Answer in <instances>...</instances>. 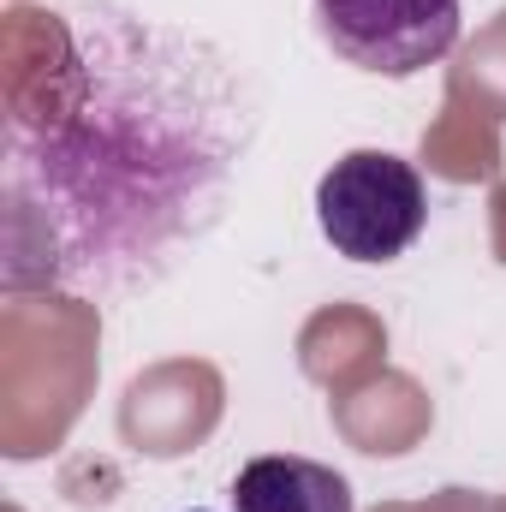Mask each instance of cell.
<instances>
[{"label": "cell", "instance_id": "obj_2", "mask_svg": "<svg viewBox=\"0 0 506 512\" xmlns=\"http://www.w3.org/2000/svg\"><path fill=\"white\" fill-rule=\"evenodd\" d=\"M334 54L381 78H411L453 54L459 0H316Z\"/></svg>", "mask_w": 506, "mask_h": 512}, {"label": "cell", "instance_id": "obj_3", "mask_svg": "<svg viewBox=\"0 0 506 512\" xmlns=\"http://www.w3.org/2000/svg\"><path fill=\"white\" fill-rule=\"evenodd\" d=\"M233 512H352V489L316 459L268 453L233 477Z\"/></svg>", "mask_w": 506, "mask_h": 512}, {"label": "cell", "instance_id": "obj_1", "mask_svg": "<svg viewBox=\"0 0 506 512\" xmlns=\"http://www.w3.org/2000/svg\"><path fill=\"white\" fill-rule=\"evenodd\" d=\"M316 221L328 245L352 262H393L417 245L429 221V197L411 161L387 149H352L316 185Z\"/></svg>", "mask_w": 506, "mask_h": 512}]
</instances>
